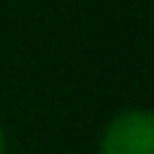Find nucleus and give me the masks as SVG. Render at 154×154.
I'll use <instances>...</instances> for the list:
<instances>
[{"label":"nucleus","mask_w":154,"mask_h":154,"mask_svg":"<svg viewBox=\"0 0 154 154\" xmlns=\"http://www.w3.org/2000/svg\"><path fill=\"white\" fill-rule=\"evenodd\" d=\"M100 154H154V112L130 109L118 115L103 133Z\"/></svg>","instance_id":"f257e3e1"},{"label":"nucleus","mask_w":154,"mask_h":154,"mask_svg":"<svg viewBox=\"0 0 154 154\" xmlns=\"http://www.w3.org/2000/svg\"><path fill=\"white\" fill-rule=\"evenodd\" d=\"M0 154H6V139H3V130H0Z\"/></svg>","instance_id":"f03ea898"}]
</instances>
